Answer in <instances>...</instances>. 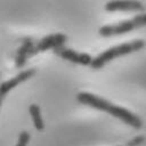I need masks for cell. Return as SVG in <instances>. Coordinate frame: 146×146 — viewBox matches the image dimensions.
Wrapping results in <instances>:
<instances>
[{
    "instance_id": "obj_8",
    "label": "cell",
    "mask_w": 146,
    "mask_h": 146,
    "mask_svg": "<svg viewBox=\"0 0 146 146\" xmlns=\"http://www.w3.org/2000/svg\"><path fill=\"white\" fill-rule=\"evenodd\" d=\"M29 111H30V114L32 116L34 128L39 131H42L44 124H43V120H42V116H41V113H40V107L36 104H32V105H30Z\"/></svg>"
},
{
    "instance_id": "obj_1",
    "label": "cell",
    "mask_w": 146,
    "mask_h": 146,
    "mask_svg": "<svg viewBox=\"0 0 146 146\" xmlns=\"http://www.w3.org/2000/svg\"><path fill=\"white\" fill-rule=\"evenodd\" d=\"M76 99L79 103H81L83 105L94 107L98 111L110 113L111 115L120 119L121 121L131 125L132 128L139 129L143 125V122L138 115L133 114L132 112H130L125 107L113 105L112 103H110L107 99H105L103 97H99V96H96V95L89 94V92H80V94H78Z\"/></svg>"
},
{
    "instance_id": "obj_7",
    "label": "cell",
    "mask_w": 146,
    "mask_h": 146,
    "mask_svg": "<svg viewBox=\"0 0 146 146\" xmlns=\"http://www.w3.org/2000/svg\"><path fill=\"white\" fill-rule=\"evenodd\" d=\"M35 73V70L34 68H29V70H25L21 73H18L16 76L11 78L10 80H7L5 81L2 84H1V96L3 97L7 92H9L11 89H14L16 86H18L19 83L26 81L27 79H30L33 74Z\"/></svg>"
},
{
    "instance_id": "obj_2",
    "label": "cell",
    "mask_w": 146,
    "mask_h": 146,
    "mask_svg": "<svg viewBox=\"0 0 146 146\" xmlns=\"http://www.w3.org/2000/svg\"><path fill=\"white\" fill-rule=\"evenodd\" d=\"M65 41H66V35L60 34V33L43 36L41 39L24 38L22 40V46L17 51V57L15 62L16 67L23 66L30 56H33L40 51H43L50 48L56 49L57 47L64 46Z\"/></svg>"
},
{
    "instance_id": "obj_3",
    "label": "cell",
    "mask_w": 146,
    "mask_h": 146,
    "mask_svg": "<svg viewBox=\"0 0 146 146\" xmlns=\"http://www.w3.org/2000/svg\"><path fill=\"white\" fill-rule=\"evenodd\" d=\"M144 46H145L144 40H139V39L138 40H132V41H129V42H124V43H121V44H117V46H114V47L103 51L97 57H95L90 66L92 68H100L105 64H107L108 62L113 60L114 58H117V57L128 55L130 52H133L136 50H139Z\"/></svg>"
},
{
    "instance_id": "obj_9",
    "label": "cell",
    "mask_w": 146,
    "mask_h": 146,
    "mask_svg": "<svg viewBox=\"0 0 146 146\" xmlns=\"http://www.w3.org/2000/svg\"><path fill=\"white\" fill-rule=\"evenodd\" d=\"M30 140V133L27 131H22L19 137H18V140H17V144L16 146H26L27 143Z\"/></svg>"
},
{
    "instance_id": "obj_6",
    "label": "cell",
    "mask_w": 146,
    "mask_h": 146,
    "mask_svg": "<svg viewBox=\"0 0 146 146\" xmlns=\"http://www.w3.org/2000/svg\"><path fill=\"white\" fill-rule=\"evenodd\" d=\"M107 11H143L144 6L137 0H112L106 3Z\"/></svg>"
},
{
    "instance_id": "obj_10",
    "label": "cell",
    "mask_w": 146,
    "mask_h": 146,
    "mask_svg": "<svg viewBox=\"0 0 146 146\" xmlns=\"http://www.w3.org/2000/svg\"><path fill=\"white\" fill-rule=\"evenodd\" d=\"M141 140H143V136H139L138 138H135L132 141H130V143L128 144V146H136V145H138Z\"/></svg>"
},
{
    "instance_id": "obj_4",
    "label": "cell",
    "mask_w": 146,
    "mask_h": 146,
    "mask_svg": "<svg viewBox=\"0 0 146 146\" xmlns=\"http://www.w3.org/2000/svg\"><path fill=\"white\" fill-rule=\"evenodd\" d=\"M145 25H146V14H140L131 17L130 19H125L116 24L105 25L99 29V34L103 36H112V35L128 33Z\"/></svg>"
},
{
    "instance_id": "obj_5",
    "label": "cell",
    "mask_w": 146,
    "mask_h": 146,
    "mask_svg": "<svg viewBox=\"0 0 146 146\" xmlns=\"http://www.w3.org/2000/svg\"><path fill=\"white\" fill-rule=\"evenodd\" d=\"M54 51L59 57H62L66 60H70L72 63H75V64H80V65H91V63L94 60V58H91V56L89 54L79 52L76 50L66 48L64 46L57 47L56 49H54Z\"/></svg>"
}]
</instances>
